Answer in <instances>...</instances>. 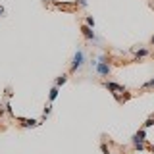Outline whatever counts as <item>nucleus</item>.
I'll list each match as a JSON object with an SVG mask.
<instances>
[{"label":"nucleus","mask_w":154,"mask_h":154,"mask_svg":"<svg viewBox=\"0 0 154 154\" xmlns=\"http://www.w3.org/2000/svg\"><path fill=\"white\" fill-rule=\"evenodd\" d=\"M83 64H85V54L83 50H77L73 54V60H71V71H77Z\"/></svg>","instance_id":"1"},{"label":"nucleus","mask_w":154,"mask_h":154,"mask_svg":"<svg viewBox=\"0 0 154 154\" xmlns=\"http://www.w3.org/2000/svg\"><path fill=\"white\" fill-rule=\"evenodd\" d=\"M94 67H96V73H98L100 77H106V75H110V69H112L108 62H98V64H96Z\"/></svg>","instance_id":"2"},{"label":"nucleus","mask_w":154,"mask_h":154,"mask_svg":"<svg viewBox=\"0 0 154 154\" xmlns=\"http://www.w3.org/2000/svg\"><path fill=\"white\" fill-rule=\"evenodd\" d=\"M108 91H112L114 94H118V93H125V87H122V85H116V83H110V81H104L102 83Z\"/></svg>","instance_id":"3"},{"label":"nucleus","mask_w":154,"mask_h":154,"mask_svg":"<svg viewBox=\"0 0 154 154\" xmlns=\"http://www.w3.org/2000/svg\"><path fill=\"white\" fill-rule=\"evenodd\" d=\"M81 31H83V37L87 38V41H94V38H96L94 31H93V27H89V25H83V27H81Z\"/></svg>","instance_id":"4"},{"label":"nucleus","mask_w":154,"mask_h":154,"mask_svg":"<svg viewBox=\"0 0 154 154\" xmlns=\"http://www.w3.org/2000/svg\"><path fill=\"white\" fill-rule=\"evenodd\" d=\"M144 141H146V131H144V127H143L133 135V143H144Z\"/></svg>","instance_id":"5"},{"label":"nucleus","mask_w":154,"mask_h":154,"mask_svg":"<svg viewBox=\"0 0 154 154\" xmlns=\"http://www.w3.org/2000/svg\"><path fill=\"white\" fill-rule=\"evenodd\" d=\"M19 122H21L23 127H37V125H41L37 119H23V118H19Z\"/></svg>","instance_id":"6"},{"label":"nucleus","mask_w":154,"mask_h":154,"mask_svg":"<svg viewBox=\"0 0 154 154\" xmlns=\"http://www.w3.org/2000/svg\"><path fill=\"white\" fill-rule=\"evenodd\" d=\"M66 81H67V75H60V77H56V83H54V85H56V87H62Z\"/></svg>","instance_id":"7"},{"label":"nucleus","mask_w":154,"mask_h":154,"mask_svg":"<svg viewBox=\"0 0 154 154\" xmlns=\"http://www.w3.org/2000/svg\"><path fill=\"white\" fill-rule=\"evenodd\" d=\"M48 96H50V102H52V100H56V96H58V87L56 85L50 89V94H48Z\"/></svg>","instance_id":"8"},{"label":"nucleus","mask_w":154,"mask_h":154,"mask_svg":"<svg viewBox=\"0 0 154 154\" xmlns=\"http://www.w3.org/2000/svg\"><path fill=\"white\" fill-rule=\"evenodd\" d=\"M144 56H148V50H146V48H141V50H137V60H139V58H144Z\"/></svg>","instance_id":"9"},{"label":"nucleus","mask_w":154,"mask_h":154,"mask_svg":"<svg viewBox=\"0 0 154 154\" xmlns=\"http://www.w3.org/2000/svg\"><path fill=\"white\" fill-rule=\"evenodd\" d=\"M85 23H87L89 27L94 29V19H93V16H87V17H85Z\"/></svg>","instance_id":"10"},{"label":"nucleus","mask_w":154,"mask_h":154,"mask_svg":"<svg viewBox=\"0 0 154 154\" xmlns=\"http://www.w3.org/2000/svg\"><path fill=\"white\" fill-rule=\"evenodd\" d=\"M150 125H154V118H148L146 122H144V125H143V127L146 129V127H150Z\"/></svg>","instance_id":"11"},{"label":"nucleus","mask_w":154,"mask_h":154,"mask_svg":"<svg viewBox=\"0 0 154 154\" xmlns=\"http://www.w3.org/2000/svg\"><path fill=\"white\" fill-rule=\"evenodd\" d=\"M143 89H154V79H150L148 83H144V85H143Z\"/></svg>","instance_id":"12"},{"label":"nucleus","mask_w":154,"mask_h":154,"mask_svg":"<svg viewBox=\"0 0 154 154\" xmlns=\"http://www.w3.org/2000/svg\"><path fill=\"white\" fill-rule=\"evenodd\" d=\"M135 148L137 150H144V143H135Z\"/></svg>","instance_id":"13"},{"label":"nucleus","mask_w":154,"mask_h":154,"mask_svg":"<svg viewBox=\"0 0 154 154\" xmlns=\"http://www.w3.org/2000/svg\"><path fill=\"white\" fill-rule=\"evenodd\" d=\"M100 148H102V152H104V154H110V152H108V146H106V144H104V143H102V144H100Z\"/></svg>","instance_id":"14"},{"label":"nucleus","mask_w":154,"mask_h":154,"mask_svg":"<svg viewBox=\"0 0 154 154\" xmlns=\"http://www.w3.org/2000/svg\"><path fill=\"white\" fill-rule=\"evenodd\" d=\"M50 110H52V108H50V106H46V108H45V118H46V116H48V114H50Z\"/></svg>","instance_id":"15"},{"label":"nucleus","mask_w":154,"mask_h":154,"mask_svg":"<svg viewBox=\"0 0 154 154\" xmlns=\"http://www.w3.org/2000/svg\"><path fill=\"white\" fill-rule=\"evenodd\" d=\"M79 6H87V0H79Z\"/></svg>","instance_id":"16"},{"label":"nucleus","mask_w":154,"mask_h":154,"mask_svg":"<svg viewBox=\"0 0 154 154\" xmlns=\"http://www.w3.org/2000/svg\"><path fill=\"white\" fill-rule=\"evenodd\" d=\"M0 16H4V10L2 8H0Z\"/></svg>","instance_id":"17"},{"label":"nucleus","mask_w":154,"mask_h":154,"mask_svg":"<svg viewBox=\"0 0 154 154\" xmlns=\"http://www.w3.org/2000/svg\"><path fill=\"white\" fill-rule=\"evenodd\" d=\"M152 45H154V37H152Z\"/></svg>","instance_id":"18"}]
</instances>
